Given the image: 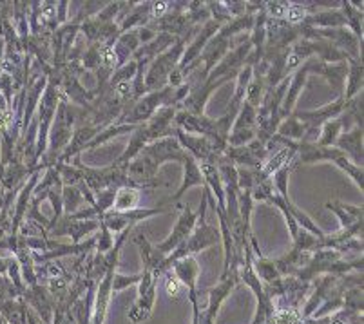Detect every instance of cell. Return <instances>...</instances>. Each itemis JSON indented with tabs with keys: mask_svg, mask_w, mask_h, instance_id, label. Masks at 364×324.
Segmentation results:
<instances>
[{
	"mask_svg": "<svg viewBox=\"0 0 364 324\" xmlns=\"http://www.w3.org/2000/svg\"><path fill=\"white\" fill-rule=\"evenodd\" d=\"M187 152L181 148L176 138H160L145 145L138 156L127 165V176L138 188H156L160 185L158 180V171L165 161H176L183 165Z\"/></svg>",
	"mask_w": 364,
	"mask_h": 324,
	"instance_id": "cell-1",
	"label": "cell"
},
{
	"mask_svg": "<svg viewBox=\"0 0 364 324\" xmlns=\"http://www.w3.org/2000/svg\"><path fill=\"white\" fill-rule=\"evenodd\" d=\"M76 120H78V107L73 105L68 98L62 94L60 102H58V107L55 112V120H53L51 129H49L48 136V148H46V154L41 158L36 168L42 171V168L55 167L60 160L62 152L65 151V147L69 145L73 136V131L76 127Z\"/></svg>",
	"mask_w": 364,
	"mask_h": 324,
	"instance_id": "cell-2",
	"label": "cell"
},
{
	"mask_svg": "<svg viewBox=\"0 0 364 324\" xmlns=\"http://www.w3.org/2000/svg\"><path fill=\"white\" fill-rule=\"evenodd\" d=\"M203 198H201V203H200V216H198L196 221V227H194L193 234L183 241V243L178 247L176 250L172 254H168L165 257L164 264H161V274L167 272V270L172 269V264L176 263L178 259H183L187 256H194V254L201 252V250H207L210 247L221 241L220 236V228L213 227V225L207 223V207H208V200H207V193L208 188H203Z\"/></svg>",
	"mask_w": 364,
	"mask_h": 324,
	"instance_id": "cell-3",
	"label": "cell"
},
{
	"mask_svg": "<svg viewBox=\"0 0 364 324\" xmlns=\"http://www.w3.org/2000/svg\"><path fill=\"white\" fill-rule=\"evenodd\" d=\"M187 38L188 36L180 38L171 49L161 53L160 56H156V58L149 64L147 71L144 72L145 92L160 91L165 85H168V78H171V75L174 72V69L178 68L181 56H183L185 48H187Z\"/></svg>",
	"mask_w": 364,
	"mask_h": 324,
	"instance_id": "cell-4",
	"label": "cell"
},
{
	"mask_svg": "<svg viewBox=\"0 0 364 324\" xmlns=\"http://www.w3.org/2000/svg\"><path fill=\"white\" fill-rule=\"evenodd\" d=\"M176 87L172 85H165L160 91H152L138 98L134 104L131 105L124 117L118 120V124H129V125H141L145 122L151 120V117L164 105H171L172 94H174Z\"/></svg>",
	"mask_w": 364,
	"mask_h": 324,
	"instance_id": "cell-5",
	"label": "cell"
},
{
	"mask_svg": "<svg viewBox=\"0 0 364 324\" xmlns=\"http://www.w3.org/2000/svg\"><path fill=\"white\" fill-rule=\"evenodd\" d=\"M346 111V100L343 97L336 98L330 104L323 105V107L316 109V111H296L292 112L294 117L301 122V124L306 127V134L301 141H310V144H316L317 136H319V129L323 127L326 122L333 120V118H339L343 112Z\"/></svg>",
	"mask_w": 364,
	"mask_h": 324,
	"instance_id": "cell-6",
	"label": "cell"
},
{
	"mask_svg": "<svg viewBox=\"0 0 364 324\" xmlns=\"http://www.w3.org/2000/svg\"><path fill=\"white\" fill-rule=\"evenodd\" d=\"M174 138L178 140V144L181 145L188 156L194 158V160L200 163V161H210V163H218L221 156H223L225 148L220 147L216 141L208 140V138L198 136V134H188L183 132L181 129L176 127L174 131Z\"/></svg>",
	"mask_w": 364,
	"mask_h": 324,
	"instance_id": "cell-7",
	"label": "cell"
},
{
	"mask_svg": "<svg viewBox=\"0 0 364 324\" xmlns=\"http://www.w3.org/2000/svg\"><path fill=\"white\" fill-rule=\"evenodd\" d=\"M168 210L171 208L164 203L158 205L156 208H134V210H129V212H112V210H109L100 220L107 227L109 232L114 236V234H122L127 228L136 227L140 221L149 220L152 216H160V214L168 212Z\"/></svg>",
	"mask_w": 364,
	"mask_h": 324,
	"instance_id": "cell-8",
	"label": "cell"
},
{
	"mask_svg": "<svg viewBox=\"0 0 364 324\" xmlns=\"http://www.w3.org/2000/svg\"><path fill=\"white\" fill-rule=\"evenodd\" d=\"M176 207L180 208V216H178L176 225H174V228H172L171 236H168L165 241H161V243L154 244L158 252L164 254L165 257H167L168 254L174 252V250H176L178 247H180L188 236H191V234H193L194 227H196L198 216H200V210L194 212V210H191L188 205L176 203Z\"/></svg>",
	"mask_w": 364,
	"mask_h": 324,
	"instance_id": "cell-9",
	"label": "cell"
},
{
	"mask_svg": "<svg viewBox=\"0 0 364 324\" xmlns=\"http://www.w3.org/2000/svg\"><path fill=\"white\" fill-rule=\"evenodd\" d=\"M223 156L234 167H245L257 171L267 161V158L270 156V152L267 151V145L261 144L259 140H254L250 144L243 145V147H228L227 145Z\"/></svg>",
	"mask_w": 364,
	"mask_h": 324,
	"instance_id": "cell-10",
	"label": "cell"
},
{
	"mask_svg": "<svg viewBox=\"0 0 364 324\" xmlns=\"http://www.w3.org/2000/svg\"><path fill=\"white\" fill-rule=\"evenodd\" d=\"M98 228H100V220H75V217L64 214L53 225V228L48 232V237L53 239V237L69 236L71 243H82V237L95 232Z\"/></svg>",
	"mask_w": 364,
	"mask_h": 324,
	"instance_id": "cell-11",
	"label": "cell"
},
{
	"mask_svg": "<svg viewBox=\"0 0 364 324\" xmlns=\"http://www.w3.org/2000/svg\"><path fill=\"white\" fill-rule=\"evenodd\" d=\"M363 125H353L352 131L341 132V136L337 138L333 147L339 148L344 152V156L348 158L352 163L357 167H363L364 158H363Z\"/></svg>",
	"mask_w": 364,
	"mask_h": 324,
	"instance_id": "cell-12",
	"label": "cell"
},
{
	"mask_svg": "<svg viewBox=\"0 0 364 324\" xmlns=\"http://www.w3.org/2000/svg\"><path fill=\"white\" fill-rule=\"evenodd\" d=\"M237 283H240V276H227L225 279L220 281V284H216V286L210 290V293H208V308L207 313H205L203 324H214L221 303L227 299L228 293L236 288Z\"/></svg>",
	"mask_w": 364,
	"mask_h": 324,
	"instance_id": "cell-13",
	"label": "cell"
},
{
	"mask_svg": "<svg viewBox=\"0 0 364 324\" xmlns=\"http://www.w3.org/2000/svg\"><path fill=\"white\" fill-rule=\"evenodd\" d=\"M183 168H185V176H183V181H181V187L178 188L174 196H171L168 200H165L164 205L178 203V201L181 200V196L187 193L188 188H193V187L205 188L207 187V185H205V180H203V174H201V171H200V165H198V161L194 160V158L188 156V154L183 161Z\"/></svg>",
	"mask_w": 364,
	"mask_h": 324,
	"instance_id": "cell-14",
	"label": "cell"
},
{
	"mask_svg": "<svg viewBox=\"0 0 364 324\" xmlns=\"http://www.w3.org/2000/svg\"><path fill=\"white\" fill-rule=\"evenodd\" d=\"M132 237H134V243L140 249L141 261H144V270H149V272H154L158 276H161V264L165 261L164 254L158 252L156 247L145 237L144 232H136Z\"/></svg>",
	"mask_w": 364,
	"mask_h": 324,
	"instance_id": "cell-15",
	"label": "cell"
},
{
	"mask_svg": "<svg viewBox=\"0 0 364 324\" xmlns=\"http://www.w3.org/2000/svg\"><path fill=\"white\" fill-rule=\"evenodd\" d=\"M171 270L174 272V276L181 281V284H183L185 288L188 290V293L198 292L196 281H198V276H200L201 269L196 257L187 256L183 257V259H178L176 263L172 264Z\"/></svg>",
	"mask_w": 364,
	"mask_h": 324,
	"instance_id": "cell-16",
	"label": "cell"
},
{
	"mask_svg": "<svg viewBox=\"0 0 364 324\" xmlns=\"http://www.w3.org/2000/svg\"><path fill=\"white\" fill-rule=\"evenodd\" d=\"M141 45L140 36H138V29H131L127 33H122L117 40L112 42V51H114V56H117V64L118 68L127 64L132 58L134 51Z\"/></svg>",
	"mask_w": 364,
	"mask_h": 324,
	"instance_id": "cell-17",
	"label": "cell"
},
{
	"mask_svg": "<svg viewBox=\"0 0 364 324\" xmlns=\"http://www.w3.org/2000/svg\"><path fill=\"white\" fill-rule=\"evenodd\" d=\"M326 208H330L339 217L341 230H348L355 223L363 221V205H346L343 201L332 200L326 203Z\"/></svg>",
	"mask_w": 364,
	"mask_h": 324,
	"instance_id": "cell-18",
	"label": "cell"
},
{
	"mask_svg": "<svg viewBox=\"0 0 364 324\" xmlns=\"http://www.w3.org/2000/svg\"><path fill=\"white\" fill-rule=\"evenodd\" d=\"M346 64H348V72H346V80H344L343 98L348 102L363 92L364 65H363V60H350V58L346 60Z\"/></svg>",
	"mask_w": 364,
	"mask_h": 324,
	"instance_id": "cell-19",
	"label": "cell"
},
{
	"mask_svg": "<svg viewBox=\"0 0 364 324\" xmlns=\"http://www.w3.org/2000/svg\"><path fill=\"white\" fill-rule=\"evenodd\" d=\"M0 317L4 319L6 324H28V306L24 299L4 301L0 303Z\"/></svg>",
	"mask_w": 364,
	"mask_h": 324,
	"instance_id": "cell-20",
	"label": "cell"
},
{
	"mask_svg": "<svg viewBox=\"0 0 364 324\" xmlns=\"http://www.w3.org/2000/svg\"><path fill=\"white\" fill-rule=\"evenodd\" d=\"M348 120H350L348 114L343 112L339 118H333V120L326 122V124L319 129V136H317L316 145H319V147H333L337 138H339L341 132H343L344 122H348Z\"/></svg>",
	"mask_w": 364,
	"mask_h": 324,
	"instance_id": "cell-21",
	"label": "cell"
},
{
	"mask_svg": "<svg viewBox=\"0 0 364 324\" xmlns=\"http://www.w3.org/2000/svg\"><path fill=\"white\" fill-rule=\"evenodd\" d=\"M339 8L346 18V28L363 40V2H339Z\"/></svg>",
	"mask_w": 364,
	"mask_h": 324,
	"instance_id": "cell-22",
	"label": "cell"
},
{
	"mask_svg": "<svg viewBox=\"0 0 364 324\" xmlns=\"http://www.w3.org/2000/svg\"><path fill=\"white\" fill-rule=\"evenodd\" d=\"M140 194L141 188L136 187L118 188L111 210L112 212H129V210H134V208H138V203H140Z\"/></svg>",
	"mask_w": 364,
	"mask_h": 324,
	"instance_id": "cell-23",
	"label": "cell"
},
{
	"mask_svg": "<svg viewBox=\"0 0 364 324\" xmlns=\"http://www.w3.org/2000/svg\"><path fill=\"white\" fill-rule=\"evenodd\" d=\"M134 129H136V125H129V124H111V125H107V127L102 129L97 136L89 141V145L85 147V151H92V148L100 147V145H104L105 141L112 140V138L122 136V134H131Z\"/></svg>",
	"mask_w": 364,
	"mask_h": 324,
	"instance_id": "cell-24",
	"label": "cell"
},
{
	"mask_svg": "<svg viewBox=\"0 0 364 324\" xmlns=\"http://www.w3.org/2000/svg\"><path fill=\"white\" fill-rule=\"evenodd\" d=\"M252 75H254V68L252 65H245L236 76V91H234V97L232 100L228 102V107L230 111H240L241 104L245 102V94H247V87L252 80Z\"/></svg>",
	"mask_w": 364,
	"mask_h": 324,
	"instance_id": "cell-25",
	"label": "cell"
},
{
	"mask_svg": "<svg viewBox=\"0 0 364 324\" xmlns=\"http://www.w3.org/2000/svg\"><path fill=\"white\" fill-rule=\"evenodd\" d=\"M84 207H87V203H85L80 187L62 185V208H64L65 216H73V214H76Z\"/></svg>",
	"mask_w": 364,
	"mask_h": 324,
	"instance_id": "cell-26",
	"label": "cell"
},
{
	"mask_svg": "<svg viewBox=\"0 0 364 324\" xmlns=\"http://www.w3.org/2000/svg\"><path fill=\"white\" fill-rule=\"evenodd\" d=\"M230 131H257V109L243 102Z\"/></svg>",
	"mask_w": 364,
	"mask_h": 324,
	"instance_id": "cell-27",
	"label": "cell"
},
{
	"mask_svg": "<svg viewBox=\"0 0 364 324\" xmlns=\"http://www.w3.org/2000/svg\"><path fill=\"white\" fill-rule=\"evenodd\" d=\"M264 94H267V84H264V75L263 72L254 71L252 80L247 87V94H245V102L252 105L254 109H259L261 102H263Z\"/></svg>",
	"mask_w": 364,
	"mask_h": 324,
	"instance_id": "cell-28",
	"label": "cell"
},
{
	"mask_svg": "<svg viewBox=\"0 0 364 324\" xmlns=\"http://www.w3.org/2000/svg\"><path fill=\"white\" fill-rule=\"evenodd\" d=\"M276 134L281 138H287L290 141H301L304 138V134H306V127L294 114H290L289 118H284L281 122Z\"/></svg>",
	"mask_w": 364,
	"mask_h": 324,
	"instance_id": "cell-29",
	"label": "cell"
},
{
	"mask_svg": "<svg viewBox=\"0 0 364 324\" xmlns=\"http://www.w3.org/2000/svg\"><path fill=\"white\" fill-rule=\"evenodd\" d=\"M310 15L309 8H306V2L301 4V2H289V8L284 13V21L289 22L290 26H303V22L306 21V16Z\"/></svg>",
	"mask_w": 364,
	"mask_h": 324,
	"instance_id": "cell-30",
	"label": "cell"
},
{
	"mask_svg": "<svg viewBox=\"0 0 364 324\" xmlns=\"http://www.w3.org/2000/svg\"><path fill=\"white\" fill-rule=\"evenodd\" d=\"M270 320H274V324H301L303 317L296 306H284V308L274 312Z\"/></svg>",
	"mask_w": 364,
	"mask_h": 324,
	"instance_id": "cell-31",
	"label": "cell"
},
{
	"mask_svg": "<svg viewBox=\"0 0 364 324\" xmlns=\"http://www.w3.org/2000/svg\"><path fill=\"white\" fill-rule=\"evenodd\" d=\"M161 276L165 277V290H167L168 296L180 297L181 292L185 290V286L181 284V281L174 276V272H172V270H167V272H164Z\"/></svg>",
	"mask_w": 364,
	"mask_h": 324,
	"instance_id": "cell-32",
	"label": "cell"
},
{
	"mask_svg": "<svg viewBox=\"0 0 364 324\" xmlns=\"http://www.w3.org/2000/svg\"><path fill=\"white\" fill-rule=\"evenodd\" d=\"M289 8V2H283V0H274V2H264V13H267V18H284V13Z\"/></svg>",
	"mask_w": 364,
	"mask_h": 324,
	"instance_id": "cell-33",
	"label": "cell"
},
{
	"mask_svg": "<svg viewBox=\"0 0 364 324\" xmlns=\"http://www.w3.org/2000/svg\"><path fill=\"white\" fill-rule=\"evenodd\" d=\"M141 274H136V276H120V274H114V279H112V293L120 292V290L127 288L131 284L140 283Z\"/></svg>",
	"mask_w": 364,
	"mask_h": 324,
	"instance_id": "cell-34",
	"label": "cell"
},
{
	"mask_svg": "<svg viewBox=\"0 0 364 324\" xmlns=\"http://www.w3.org/2000/svg\"><path fill=\"white\" fill-rule=\"evenodd\" d=\"M168 11H171V4H168V2H165V0L151 2V21L149 22L160 21V18H164Z\"/></svg>",
	"mask_w": 364,
	"mask_h": 324,
	"instance_id": "cell-35",
	"label": "cell"
},
{
	"mask_svg": "<svg viewBox=\"0 0 364 324\" xmlns=\"http://www.w3.org/2000/svg\"><path fill=\"white\" fill-rule=\"evenodd\" d=\"M4 53H6V42L4 38L0 36V64H2V60H4Z\"/></svg>",
	"mask_w": 364,
	"mask_h": 324,
	"instance_id": "cell-36",
	"label": "cell"
},
{
	"mask_svg": "<svg viewBox=\"0 0 364 324\" xmlns=\"http://www.w3.org/2000/svg\"><path fill=\"white\" fill-rule=\"evenodd\" d=\"M0 324H6V323H4V319H2V317H0Z\"/></svg>",
	"mask_w": 364,
	"mask_h": 324,
	"instance_id": "cell-37",
	"label": "cell"
}]
</instances>
